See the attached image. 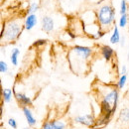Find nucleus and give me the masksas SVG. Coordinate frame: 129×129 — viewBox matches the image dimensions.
Returning a JSON list of instances; mask_svg holds the SVG:
<instances>
[{
  "instance_id": "obj_24",
  "label": "nucleus",
  "mask_w": 129,
  "mask_h": 129,
  "mask_svg": "<svg viewBox=\"0 0 129 129\" xmlns=\"http://www.w3.org/2000/svg\"><path fill=\"white\" fill-rule=\"evenodd\" d=\"M124 44H125V38H124V36H121V39H120V46H121V47H124Z\"/></svg>"
},
{
  "instance_id": "obj_19",
  "label": "nucleus",
  "mask_w": 129,
  "mask_h": 129,
  "mask_svg": "<svg viewBox=\"0 0 129 129\" xmlns=\"http://www.w3.org/2000/svg\"><path fill=\"white\" fill-rule=\"evenodd\" d=\"M127 3H126V0H121V3H120V15H124V14H127Z\"/></svg>"
},
{
  "instance_id": "obj_9",
  "label": "nucleus",
  "mask_w": 129,
  "mask_h": 129,
  "mask_svg": "<svg viewBox=\"0 0 129 129\" xmlns=\"http://www.w3.org/2000/svg\"><path fill=\"white\" fill-rule=\"evenodd\" d=\"M22 112L24 114L25 119H26V121H27V123H28L29 126H34L37 123V120H36L35 116L33 115L32 111H31V109L29 107H27V106L22 107Z\"/></svg>"
},
{
  "instance_id": "obj_1",
  "label": "nucleus",
  "mask_w": 129,
  "mask_h": 129,
  "mask_svg": "<svg viewBox=\"0 0 129 129\" xmlns=\"http://www.w3.org/2000/svg\"><path fill=\"white\" fill-rule=\"evenodd\" d=\"M119 99V92L117 89L113 88L108 90L100 100V118L97 120L92 128H102L106 126L113 114L116 111Z\"/></svg>"
},
{
  "instance_id": "obj_5",
  "label": "nucleus",
  "mask_w": 129,
  "mask_h": 129,
  "mask_svg": "<svg viewBox=\"0 0 129 129\" xmlns=\"http://www.w3.org/2000/svg\"><path fill=\"white\" fill-rule=\"evenodd\" d=\"M75 122L78 124L85 125L88 127H93L96 120L92 114H83V115H78L74 118Z\"/></svg>"
},
{
  "instance_id": "obj_6",
  "label": "nucleus",
  "mask_w": 129,
  "mask_h": 129,
  "mask_svg": "<svg viewBox=\"0 0 129 129\" xmlns=\"http://www.w3.org/2000/svg\"><path fill=\"white\" fill-rule=\"evenodd\" d=\"M67 124L61 120H48L42 125V129H66Z\"/></svg>"
},
{
  "instance_id": "obj_8",
  "label": "nucleus",
  "mask_w": 129,
  "mask_h": 129,
  "mask_svg": "<svg viewBox=\"0 0 129 129\" xmlns=\"http://www.w3.org/2000/svg\"><path fill=\"white\" fill-rule=\"evenodd\" d=\"M55 28V22L50 16H44L42 19V30L46 33H51Z\"/></svg>"
},
{
  "instance_id": "obj_23",
  "label": "nucleus",
  "mask_w": 129,
  "mask_h": 129,
  "mask_svg": "<svg viewBox=\"0 0 129 129\" xmlns=\"http://www.w3.org/2000/svg\"><path fill=\"white\" fill-rule=\"evenodd\" d=\"M120 75H121V76L127 75V68H126V66H122V68H121V72H120Z\"/></svg>"
},
{
  "instance_id": "obj_10",
  "label": "nucleus",
  "mask_w": 129,
  "mask_h": 129,
  "mask_svg": "<svg viewBox=\"0 0 129 129\" xmlns=\"http://www.w3.org/2000/svg\"><path fill=\"white\" fill-rule=\"evenodd\" d=\"M37 22H38V18L36 16V14H29L25 19L24 27H25L26 30L30 31L37 25Z\"/></svg>"
},
{
  "instance_id": "obj_17",
  "label": "nucleus",
  "mask_w": 129,
  "mask_h": 129,
  "mask_svg": "<svg viewBox=\"0 0 129 129\" xmlns=\"http://www.w3.org/2000/svg\"><path fill=\"white\" fill-rule=\"evenodd\" d=\"M126 82H127V75L120 76V78H119V80H118V82H117V87H118L119 89L123 88L124 85L126 84Z\"/></svg>"
},
{
  "instance_id": "obj_12",
  "label": "nucleus",
  "mask_w": 129,
  "mask_h": 129,
  "mask_svg": "<svg viewBox=\"0 0 129 129\" xmlns=\"http://www.w3.org/2000/svg\"><path fill=\"white\" fill-rule=\"evenodd\" d=\"M120 39H121V36H120V33H119V29H118L117 26H115L114 29H113L112 35L110 37V43L113 45L118 44V43H120Z\"/></svg>"
},
{
  "instance_id": "obj_7",
  "label": "nucleus",
  "mask_w": 129,
  "mask_h": 129,
  "mask_svg": "<svg viewBox=\"0 0 129 129\" xmlns=\"http://www.w3.org/2000/svg\"><path fill=\"white\" fill-rule=\"evenodd\" d=\"M14 95H15V98L18 101V103L20 105H22V107H24V106L29 107V106L32 105L33 102L31 100V98L28 95H26L25 93H23V92H14Z\"/></svg>"
},
{
  "instance_id": "obj_16",
  "label": "nucleus",
  "mask_w": 129,
  "mask_h": 129,
  "mask_svg": "<svg viewBox=\"0 0 129 129\" xmlns=\"http://www.w3.org/2000/svg\"><path fill=\"white\" fill-rule=\"evenodd\" d=\"M127 23H128V15H127V14L121 15V16H120V19H119V21H118V25H119V27H120V28H124V27H126Z\"/></svg>"
},
{
  "instance_id": "obj_22",
  "label": "nucleus",
  "mask_w": 129,
  "mask_h": 129,
  "mask_svg": "<svg viewBox=\"0 0 129 129\" xmlns=\"http://www.w3.org/2000/svg\"><path fill=\"white\" fill-rule=\"evenodd\" d=\"M7 123H8V125H9V126H10V127H11L12 129H17V127H18L16 119H14V118H12V117L8 119Z\"/></svg>"
},
{
  "instance_id": "obj_21",
  "label": "nucleus",
  "mask_w": 129,
  "mask_h": 129,
  "mask_svg": "<svg viewBox=\"0 0 129 129\" xmlns=\"http://www.w3.org/2000/svg\"><path fill=\"white\" fill-rule=\"evenodd\" d=\"M46 43H47V40L39 39V40H37V41H35V42L33 43V46H34V47H42V46L46 45Z\"/></svg>"
},
{
  "instance_id": "obj_25",
  "label": "nucleus",
  "mask_w": 129,
  "mask_h": 129,
  "mask_svg": "<svg viewBox=\"0 0 129 129\" xmlns=\"http://www.w3.org/2000/svg\"><path fill=\"white\" fill-rule=\"evenodd\" d=\"M23 129H31V128H30V126H28V127H24Z\"/></svg>"
},
{
  "instance_id": "obj_11",
  "label": "nucleus",
  "mask_w": 129,
  "mask_h": 129,
  "mask_svg": "<svg viewBox=\"0 0 129 129\" xmlns=\"http://www.w3.org/2000/svg\"><path fill=\"white\" fill-rule=\"evenodd\" d=\"M100 52H101V55L105 61H110L114 56V50L108 45H103L100 48Z\"/></svg>"
},
{
  "instance_id": "obj_14",
  "label": "nucleus",
  "mask_w": 129,
  "mask_h": 129,
  "mask_svg": "<svg viewBox=\"0 0 129 129\" xmlns=\"http://www.w3.org/2000/svg\"><path fill=\"white\" fill-rule=\"evenodd\" d=\"M119 120L123 123L129 122V108H123L119 112Z\"/></svg>"
},
{
  "instance_id": "obj_15",
  "label": "nucleus",
  "mask_w": 129,
  "mask_h": 129,
  "mask_svg": "<svg viewBox=\"0 0 129 129\" xmlns=\"http://www.w3.org/2000/svg\"><path fill=\"white\" fill-rule=\"evenodd\" d=\"M2 96H3L4 102L9 103L11 101V98H12V89H10V88H4L2 90Z\"/></svg>"
},
{
  "instance_id": "obj_18",
  "label": "nucleus",
  "mask_w": 129,
  "mask_h": 129,
  "mask_svg": "<svg viewBox=\"0 0 129 129\" xmlns=\"http://www.w3.org/2000/svg\"><path fill=\"white\" fill-rule=\"evenodd\" d=\"M39 10V5L37 4V3H31L30 4V6H29V8H28V15L29 14H35L37 11Z\"/></svg>"
},
{
  "instance_id": "obj_13",
  "label": "nucleus",
  "mask_w": 129,
  "mask_h": 129,
  "mask_svg": "<svg viewBox=\"0 0 129 129\" xmlns=\"http://www.w3.org/2000/svg\"><path fill=\"white\" fill-rule=\"evenodd\" d=\"M19 55H20V50L18 48H13L11 51V55H10V61L13 66L16 67L18 64V58H19Z\"/></svg>"
},
{
  "instance_id": "obj_3",
  "label": "nucleus",
  "mask_w": 129,
  "mask_h": 129,
  "mask_svg": "<svg viewBox=\"0 0 129 129\" xmlns=\"http://www.w3.org/2000/svg\"><path fill=\"white\" fill-rule=\"evenodd\" d=\"M115 12L112 6L110 5H103L99 8L97 12V20L102 28L111 26L114 22Z\"/></svg>"
},
{
  "instance_id": "obj_2",
  "label": "nucleus",
  "mask_w": 129,
  "mask_h": 129,
  "mask_svg": "<svg viewBox=\"0 0 129 129\" xmlns=\"http://www.w3.org/2000/svg\"><path fill=\"white\" fill-rule=\"evenodd\" d=\"M22 33V25L18 21H10L1 28V39L7 42H13Z\"/></svg>"
},
{
  "instance_id": "obj_26",
  "label": "nucleus",
  "mask_w": 129,
  "mask_h": 129,
  "mask_svg": "<svg viewBox=\"0 0 129 129\" xmlns=\"http://www.w3.org/2000/svg\"><path fill=\"white\" fill-rule=\"evenodd\" d=\"M1 129H4V128H1Z\"/></svg>"
},
{
  "instance_id": "obj_20",
  "label": "nucleus",
  "mask_w": 129,
  "mask_h": 129,
  "mask_svg": "<svg viewBox=\"0 0 129 129\" xmlns=\"http://www.w3.org/2000/svg\"><path fill=\"white\" fill-rule=\"evenodd\" d=\"M8 72V64L4 61H0V73L1 74H6Z\"/></svg>"
},
{
  "instance_id": "obj_4",
  "label": "nucleus",
  "mask_w": 129,
  "mask_h": 129,
  "mask_svg": "<svg viewBox=\"0 0 129 129\" xmlns=\"http://www.w3.org/2000/svg\"><path fill=\"white\" fill-rule=\"evenodd\" d=\"M92 55V49L86 46H75L70 55L71 62L76 61L77 64H80V63H84L86 62L90 56Z\"/></svg>"
}]
</instances>
